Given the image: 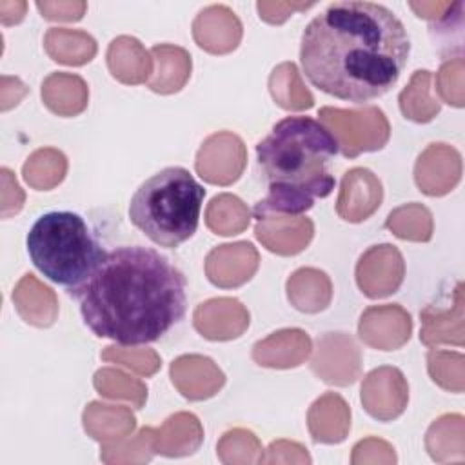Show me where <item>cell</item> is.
Returning <instances> with one entry per match:
<instances>
[{
	"label": "cell",
	"mask_w": 465,
	"mask_h": 465,
	"mask_svg": "<svg viewBox=\"0 0 465 465\" xmlns=\"http://www.w3.org/2000/svg\"><path fill=\"white\" fill-rule=\"evenodd\" d=\"M84 325L118 345H145L163 338L187 309L183 272L160 251L118 245L76 296Z\"/></svg>",
	"instance_id": "cell-2"
},
{
	"label": "cell",
	"mask_w": 465,
	"mask_h": 465,
	"mask_svg": "<svg viewBox=\"0 0 465 465\" xmlns=\"http://www.w3.org/2000/svg\"><path fill=\"white\" fill-rule=\"evenodd\" d=\"M203 198L205 187L189 169L169 165L136 187L127 214L153 243L174 249L196 232Z\"/></svg>",
	"instance_id": "cell-4"
},
{
	"label": "cell",
	"mask_w": 465,
	"mask_h": 465,
	"mask_svg": "<svg viewBox=\"0 0 465 465\" xmlns=\"http://www.w3.org/2000/svg\"><path fill=\"white\" fill-rule=\"evenodd\" d=\"M33 265L76 298L105 256V249L84 216L73 211L40 214L25 236Z\"/></svg>",
	"instance_id": "cell-5"
},
{
	"label": "cell",
	"mask_w": 465,
	"mask_h": 465,
	"mask_svg": "<svg viewBox=\"0 0 465 465\" xmlns=\"http://www.w3.org/2000/svg\"><path fill=\"white\" fill-rule=\"evenodd\" d=\"M340 151L334 133L307 114L278 120L256 143V163L267 196L254 205L256 216L302 214L327 198L336 178L331 165Z\"/></svg>",
	"instance_id": "cell-3"
},
{
	"label": "cell",
	"mask_w": 465,
	"mask_h": 465,
	"mask_svg": "<svg viewBox=\"0 0 465 465\" xmlns=\"http://www.w3.org/2000/svg\"><path fill=\"white\" fill-rule=\"evenodd\" d=\"M411 56L403 22L383 4L338 0L303 29L300 65L318 91L365 104L389 93Z\"/></svg>",
	"instance_id": "cell-1"
}]
</instances>
